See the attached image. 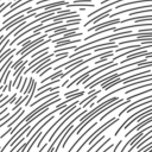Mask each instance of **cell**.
<instances>
[{"label":"cell","instance_id":"22","mask_svg":"<svg viewBox=\"0 0 152 152\" xmlns=\"http://www.w3.org/2000/svg\"><path fill=\"white\" fill-rule=\"evenodd\" d=\"M84 146H86V142H84V141H83V142H82V144H81V145H80V147H78V148H77V150H76V152H81V150H82V148H83V147H84Z\"/></svg>","mask_w":152,"mask_h":152},{"label":"cell","instance_id":"1","mask_svg":"<svg viewBox=\"0 0 152 152\" xmlns=\"http://www.w3.org/2000/svg\"><path fill=\"white\" fill-rule=\"evenodd\" d=\"M46 37H48V34L45 33V34H43V36H39L37 39H33V40H32V39L26 40L24 44H21V46H23V48H21V49H19V50L15 52V55H18V56H19V55H23L25 51H27L28 49H31V48H32V46H34L36 44H38V43H40V42H43Z\"/></svg>","mask_w":152,"mask_h":152},{"label":"cell","instance_id":"12","mask_svg":"<svg viewBox=\"0 0 152 152\" xmlns=\"http://www.w3.org/2000/svg\"><path fill=\"white\" fill-rule=\"evenodd\" d=\"M52 95H59L58 90H57V91H50L49 94L46 93V94H44V96H42V97H39V99L37 97V100H36V101H33L32 103H30V104H28L27 107H34V106H37L38 103H40L42 101H44L45 99H48V97H50V96H52Z\"/></svg>","mask_w":152,"mask_h":152},{"label":"cell","instance_id":"20","mask_svg":"<svg viewBox=\"0 0 152 152\" xmlns=\"http://www.w3.org/2000/svg\"><path fill=\"white\" fill-rule=\"evenodd\" d=\"M121 144H122V139H120V140H119V141L116 142V145H115V147H114L113 152H116V151H118V148L120 147V145H121Z\"/></svg>","mask_w":152,"mask_h":152},{"label":"cell","instance_id":"18","mask_svg":"<svg viewBox=\"0 0 152 152\" xmlns=\"http://www.w3.org/2000/svg\"><path fill=\"white\" fill-rule=\"evenodd\" d=\"M74 13H76V11H71V10H64V11L59 10V11H57V14H74Z\"/></svg>","mask_w":152,"mask_h":152},{"label":"cell","instance_id":"19","mask_svg":"<svg viewBox=\"0 0 152 152\" xmlns=\"http://www.w3.org/2000/svg\"><path fill=\"white\" fill-rule=\"evenodd\" d=\"M26 83H27V77H25V78H24L23 84H20V88H19V90H18V91H23V90L25 89V87H26Z\"/></svg>","mask_w":152,"mask_h":152},{"label":"cell","instance_id":"3","mask_svg":"<svg viewBox=\"0 0 152 152\" xmlns=\"http://www.w3.org/2000/svg\"><path fill=\"white\" fill-rule=\"evenodd\" d=\"M83 95H84V91H81V90H80V91H77V93H74V94L69 95V97H68V99H66L65 101L61 102V103H59V104H58V106H57V107H56L55 109H56V110L58 112V110H61L62 108H64L65 106H68V104H69L70 102H72L74 100H77L78 97H81V96H83Z\"/></svg>","mask_w":152,"mask_h":152},{"label":"cell","instance_id":"4","mask_svg":"<svg viewBox=\"0 0 152 152\" xmlns=\"http://www.w3.org/2000/svg\"><path fill=\"white\" fill-rule=\"evenodd\" d=\"M68 4V1H55V2H50V4H45V5H39L37 6L36 8H31L30 12H36V11H39V10H51V8H55V7H59V6H65ZM28 12V13H30Z\"/></svg>","mask_w":152,"mask_h":152},{"label":"cell","instance_id":"15","mask_svg":"<svg viewBox=\"0 0 152 152\" xmlns=\"http://www.w3.org/2000/svg\"><path fill=\"white\" fill-rule=\"evenodd\" d=\"M148 87H152V83H151V82H147V83H144V84H138V87H134V88H132V89H127V90H126V94L133 93L134 90L145 89V88H148Z\"/></svg>","mask_w":152,"mask_h":152},{"label":"cell","instance_id":"7","mask_svg":"<svg viewBox=\"0 0 152 152\" xmlns=\"http://www.w3.org/2000/svg\"><path fill=\"white\" fill-rule=\"evenodd\" d=\"M102 91V89H100V90H95L94 93H91V94H89V96H86L82 101H80L78 102V104L77 106H81V108H84L86 106H88V104H90L96 97H97V95L100 94Z\"/></svg>","mask_w":152,"mask_h":152},{"label":"cell","instance_id":"6","mask_svg":"<svg viewBox=\"0 0 152 152\" xmlns=\"http://www.w3.org/2000/svg\"><path fill=\"white\" fill-rule=\"evenodd\" d=\"M148 53H151V52H150V51H146V50L135 51V52H132V53L127 55L126 58H124L120 63H121V64H125V63H127V62H129V61H132V59H134V58H138V57H145V56H147Z\"/></svg>","mask_w":152,"mask_h":152},{"label":"cell","instance_id":"11","mask_svg":"<svg viewBox=\"0 0 152 152\" xmlns=\"http://www.w3.org/2000/svg\"><path fill=\"white\" fill-rule=\"evenodd\" d=\"M151 120H152V119H151V116H147V118H146V120H144V121L141 120V121H140V122H139L137 126H134V127H132L129 131H127V133H126V134H124V137H128V135H129V134H132L133 132L141 129V128H142V127H145L146 125L151 124Z\"/></svg>","mask_w":152,"mask_h":152},{"label":"cell","instance_id":"5","mask_svg":"<svg viewBox=\"0 0 152 152\" xmlns=\"http://www.w3.org/2000/svg\"><path fill=\"white\" fill-rule=\"evenodd\" d=\"M96 125H99V121H95V122H94L93 125H90L89 127H87V128L84 129V132H83V133L81 132V133H80V137H78V138H77V139H76V140L74 141V144H72V145L70 146V148H69V150H68L66 152H72V150H74V148H75V147H76V146L78 145V142H80V141H81V140H82V139H83V138H84V137L87 135V133H89V132H90V131H91V129H93V128H94V127H95Z\"/></svg>","mask_w":152,"mask_h":152},{"label":"cell","instance_id":"13","mask_svg":"<svg viewBox=\"0 0 152 152\" xmlns=\"http://www.w3.org/2000/svg\"><path fill=\"white\" fill-rule=\"evenodd\" d=\"M80 42H82V39H74V40H70V39H64V40H61V42H58V43H56L55 45H56V48H59V46H65V45H74V44H76V43H80Z\"/></svg>","mask_w":152,"mask_h":152},{"label":"cell","instance_id":"16","mask_svg":"<svg viewBox=\"0 0 152 152\" xmlns=\"http://www.w3.org/2000/svg\"><path fill=\"white\" fill-rule=\"evenodd\" d=\"M13 52H15V49H7V50H5V51H2L1 53H0V63H2L10 55H12Z\"/></svg>","mask_w":152,"mask_h":152},{"label":"cell","instance_id":"2","mask_svg":"<svg viewBox=\"0 0 152 152\" xmlns=\"http://www.w3.org/2000/svg\"><path fill=\"white\" fill-rule=\"evenodd\" d=\"M115 24H121V19H119V18H116V19H114V20H107V21H104V23H101V24H99V25H94V26H88V30H86V31H88V32H91V31H95V30H101V28H106V27H109V26H112V25H115Z\"/></svg>","mask_w":152,"mask_h":152},{"label":"cell","instance_id":"14","mask_svg":"<svg viewBox=\"0 0 152 152\" xmlns=\"http://www.w3.org/2000/svg\"><path fill=\"white\" fill-rule=\"evenodd\" d=\"M152 0H135V1H128V2H125V4H118L115 5V8H122V7H127L129 5H133V4H144V2H151Z\"/></svg>","mask_w":152,"mask_h":152},{"label":"cell","instance_id":"9","mask_svg":"<svg viewBox=\"0 0 152 152\" xmlns=\"http://www.w3.org/2000/svg\"><path fill=\"white\" fill-rule=\"evenodd\" d=\"M152 15L151 13H147V15H141V17H129L127 19H121V24L127 23V21H134V23H141V21H151Z\"/></svg>","mask_w":152,"mask_h":152},{"label":"cell","instance_id":"8","mask_svg":"<svg viewBox=\"0 0 152 152\" xmlns=\"http://www.w3.org/2000/svg\"><path fill=\"white\" fill-rule=\"evenodd\" d=\"M133 43H142L144 44H152V37H146V38H140L137 37V39H127V40H121L118 45H126V44H133Z\"/></svg>","mask_w":152,"mask_h":152},{"label":"cell","instance_id":"21","mask_svg":"<svg viewBox=\"0 0 152 152\" xmlns=\"http://www.w3.org/2000/svg\"><path fill=\"white\" fill-rule=\"evenodd\" d=\"M77 91H80V89H77V88H76V89H74V90H71V91L65 93V94H64V96L66 97V96H69V95H71V94H74V93H77Z\"/></svg>","mask_w":152,"mask_h":152},{"label":"cell","instance_id":"17","mask_svg":"<svg viewBox=\"0 0 152 152\" xmlns=\"http://www.w3.org/2000/svg\"><path fill=\"white\" fill-rule=\"evenodd\" d=\"M17 96H18V95H17V93H15V94H13L12 96H10V99L7 97V99H6V100H5V101L1 103L0 108H4V107H6L7 104H11V103H13V102L17 100Z\"/></svg>","mask_w":152,"mask_h":152},{"label":"cell","instance_id":"10","mask_svg":"<svg viewBox=\"0 0 152 152\" xmlns=\"http://www.w3.org/2000/svg\"><path fill=\"white\" fill-rule=\"evenodd\" d=\"M110 7L109 8H107L106 11H103L101 14H99V15H96V17H94V18H91L90 20H88V21H86V24H84V27H88V26H90V24H96L99 20H101L102 18H107L108 17V14L110 13Z\"/></svg>","mask_w":152,"mask_h":152}]
</instances>
